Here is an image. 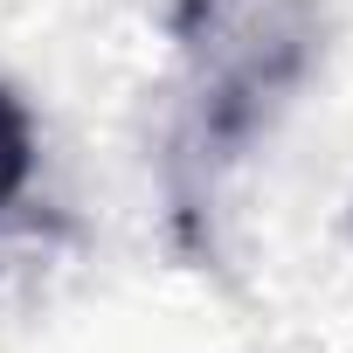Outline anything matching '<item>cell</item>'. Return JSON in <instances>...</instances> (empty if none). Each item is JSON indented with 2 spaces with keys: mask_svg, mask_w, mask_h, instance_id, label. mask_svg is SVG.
<instances>
[{
  "mask_svg": "<svg viewBox=\"0 0 353 353\" xmlns=\"http://www.w3.org/2000/svg\"><path fill=\"white\" fill-rule=\"evenodd\" d=\"M173 42H181V118H173L166 188L181 229L194 236L215 215L222 181L312 77L319 8L312 0H181Z\"/></svg>",
  "mask_w": 353,
  "mask_h": 353,
  "instance_id": "cell-1",
  "label": "cell"
},
{
  "mask_svg": "<svg viewBox=\"0 0 353 353\" xmlns=\"http://www.w3.org/2000/svg\"><path fill=\"white\" fill-rule=\"evenodd\" d=\"M35 159H42V139H35V111L21 104V90L0 83V215H8L28 181H35Z\"/></svg>",
  "mask_w": 353,
  "mask_h": 353,
  "instance_id": "cell-2",
  "label": "cell"
}]
</instances>
